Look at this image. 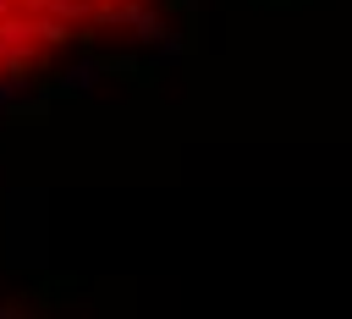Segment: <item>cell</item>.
I'll list each match as a JSON object with an SVG mask.
<instances>
[{
    "instance_id": "cell-1",
    "label": "cell",
    "mask_w": 352,
    "mask_h": 319,
    "mask_svg": "<svg viewBox=\"0 0 352 319\" xmlns=\"http://www.w3.org/2000/svg\"><path fill=\"white\" fill-rule=\"evenodd\" d=\"M148 0H0V82L44 72L66 50L126 28Z\"/></svg>"
}]
</instances>
